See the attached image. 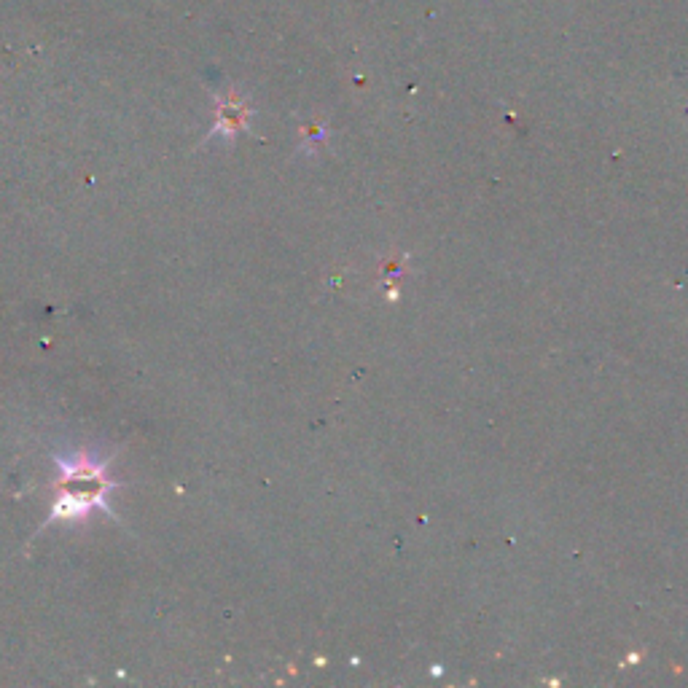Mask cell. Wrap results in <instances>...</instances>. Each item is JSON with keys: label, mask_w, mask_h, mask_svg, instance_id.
<instances>
[{"label": "cell", "mask_w": 688, "mask_h": 688, "mask_svg": "<svg viewBox=\"0 0 688 688\" xmlns=\"http://www.w3.org/2000/svg\"><path fill=\"white\" fill-rule=\"evenodd\" d=\"M250 108L245 100H240L237 95H229L224 100H218V111H215V127L210 132V138H224L234 140L240 135L242 129L248 127Z\"/></svg>", "instance_id": "7a4b0ae2"}, {"label": "cell", "mask_w": 688, "mask_h": 688, "mask_svg": "<svg viewBox=\"0 0 688 688\" xmlns=\"http://www.w3.org/2000/svg\"><path fill=\"white\" fill-rule=\"evenodd\" d=\"M54 468H57V479L52 484L54 500L49 508V519L43 527L49 525H81L95 511H103L108 519H119L116 511L108 503V492L121 487L108 468L113 463L111 457H100L89 449H76L73 455H52Z\"/></svg>", "instance_id": "6da1fadb"}]
</instances>
